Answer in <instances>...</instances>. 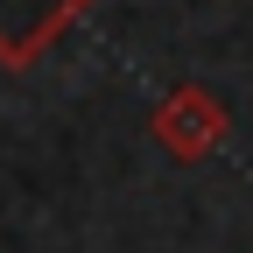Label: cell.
<instances>
[{
	"instance_id": "6da1fadb",
	"label": "cell",
	"mask_w": 253,
	"mask_h": 253,
	"mask_svg": "<svg viewBox=\"0 0 253 253\" xmlns=\"http://www.w3.org/2000/svg\"><path fill=\"white\" fill-rule=\"evenodd\" d=\"M148 134L162 141L169 162H204V155L232 134V113H225L218 91H204V84H176V91H162V106L148 113Z\"/></svg>"
}]
</instances>
